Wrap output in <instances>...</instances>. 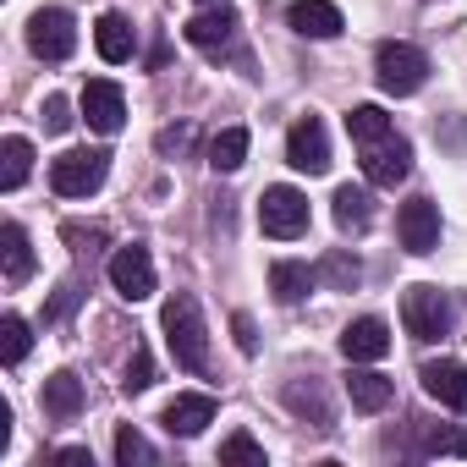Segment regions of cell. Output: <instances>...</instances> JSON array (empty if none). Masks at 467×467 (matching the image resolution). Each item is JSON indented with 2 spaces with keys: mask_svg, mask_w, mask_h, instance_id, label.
<instances>
[{
  "mask_svg": "<svg viewBox=\"0 0 467 467\" xmlns=\"http://www.w3.org/2000/svg\"><path fill=\"white\" fill-rule=\"evenodd\" d=\"M61 237H67L78 254H94L88 243H105V225H78V220H67V225H61Z\"/></svg>",
  "mask_w": 467,
  "mask_h": 467,
  "instance_id": "obj_33",
  "label": "cell"
},
{
  "mask_svg": "<svg viewBox=\"0 0 467 467\" xmlns=\"http://www.w3.org/2000/svg\"><path fill=\"white\" fill-rule=\"evenodd\" d=\"M187 143H192V132H187V127H165V132H160V154H182Z\"/></svg>",
  "mask_w": 467,
  "mask_h": 467,
  "instance_id": "obj_36",
  "label": "cell"
},
{
  "mask_svg": "<svg viewBox=\"0 0 467 467\" xmlns=\"http://www.w3.org/2000/svg\"><path fill=\"white\" fill-rule=\"evenodd\" d=\"M110 176V154L105 149H67L61 160H50V187L61 198H88L99 192Z\"/></svg>",
  "mask_w": 467,
  "mask_h": 467,
  "instance_id": "obj_3",
  "label": "cell"
},
{
  "mask_svg": "<svg viewBox=\"0 0 467 467\" xmlns=\"http://www.w3.org/2000/svg\"><path fill=\"white\" fill-rule=\"evenodd\" d=\"M451 319H456V314H451V303H445L440 286L418 281V286L401 292V325H407L412 341H440V336H451Z\"/></svg>",
  "mask_w": 467,
  "mask_h": 467,
  "instance_id": "obj_4",
  "label": "cell"
},
{
  "mask_svg": "<svg viewBox=\"0 0 467 467\" xmlns=\"http://www.w3.org/2000/svg\"><path fill=\"white\" fill-rule=\"evenodd\" d=\"M390 396H396V385H390L385 374H374V368H358V363H352V374H347V401H352L358 412H385V407H390Z\"/></svg>",
  "mask_w": 467,
  "mask_h": 467,
  "instance_id": "obj_19",
  "label": "cell"
},
{
  "mask_svg": "<svg viewBox=\"0 0 467 467\" xmlns=\"http://www.w3.org/2000/svg\"><path fill=\"white\" fill-rule=\"evenodd\" d=\"M160 330H165V347H171L176 368H187V374H203V368H209V330H203V308H198L192 292L165 297Z\"/></svg>",
  "mask_w": 467,
  "mask_h": 467,
  "instance_id": "obj_1",
  "label": "cell"
},
{
  "mask_svg": "<svg viewBox=\"0 0 467 467\" xmlns=\"http://www.w3.org/2000/svg\"><path fill=\"white\" fill-rule=\"evenodd\" d=\"M72 303H78V286H61V297H56V303L45 308V319H61V314H67Z\"/></svg>",
  "mask_w": 467,
  "mask_h": 467,
  "instance_id": "obj_38",
  "label": "cell"
},
{
  "mask_svg": "<svg viewBox=\"0 0 467 467\" xmlns=\"http://www.w3.org/2000/svg\"><path fill=\"white\" fill-rule=\"evenodd\" d=\"M286 165L303 176H325L330 171V132L319 116H297L286 132Z\"/></svg>",
  "mask_w": 467,
  "mask_h": 467,
  "instance_id": "obj_7",
  "label": "cell"
},
{
  "mask_svg": "<svg viewBox=\"0 0 467 467\" xmlns=\"http://www.w3.org/2000/svg\"><path fill=\"white\" fill-rule=\"evenodd\" d=\"M220 462H225V467H265V445H259L248 429H237V434L220 440Z\"/></svg>",
  "mask_w": 467,
  "mask_h": 467,
  "instance_id": "obj_28",
  "label": "cell"
},
{
  "mask_svg": "<svg viewBox=\"0 0 467 467\" xmlns=\"http://www.w3.org/2000/svg\"><path fill=\"white\" fill-rule=\"evenodd\" d=\"M330 203H336V225H341V231H368L374 203H368V192H363V187H352V182H347V187H336V198H330Z\"/></svg>",
  "mask_w": 467,
  "mask_h": 467,
  "instance_id": "obj_24",
  "label": "cell"
},
{
  "mask_svg": "<svg viewBox=\"0 0 467 467\" xmlns=\"http://www.w3.org/2000/svg\"><path fill=\"white\" fill-rule=\"evenodd\" d=\"M160 423H165L171 434H182V440H192V434H203V429L214 423V396H203V390H187V396H176V401H165V412H160Z\"/></svg>",
  "mask_w": 467,
  "mask_h": 467,
  "instance_id": "obj_14",
  "label": "cell"
},
{
  "mask_svg": "<svg viewBox=\"0 0 467 467\" xmlns=\"http://www.w3.org/2000/svg\"><path fill=\"white\" fill-rule=\"evenodd\" d=\"M418 379H423V390H429L440 407H451V412H467V363H456V358H440V363H423V368H418Z\"/></svg>",
  "mask_w": 467,
  "mask_h": 467,
  "instance_id": "obj_13",
  "label": "cell"
},
{
  "mask_svg": "<svg viewBox=\"0 0 467 467\" xmlns=\"http://www.w3.org/2000/svg\"><path fill=\"white\" fill-rule=\"evenodd\" d=\"M203 6H220V0H203Z\"/></svg>",
  "mask_w": 467,
  "mask_h": 467,
  "instance_id": "obj_39",
  "label": "cell"
},
{
  "mask_svg": "<svg viewBox=\"0 0 467 467\" xmlns=\"http://www.w3.org/2000/svg\"><path fill=\"white\" fill-rule=\"evenodd\" d=\"M358 154H363V176H368L374 187H396V182H407V171H412V143L396 138V132L363 143Z\"/></svg>",
  "mask_w": 467,
  "mask_h": 467,
  "instance_id": "obj_8",
  "label": "cell"
},
{
  "mask_svg": "<svg viewBox=\"0 0 467 467\" xmlns=\"http://www.w3.org/2000/svg\"><path fill=\"white\" fill-rule=\"evenodd\" d=\"M28 50H34L39 61H67V56L78 50V23H72V12L39 6V12L28 17Z\"/></svg>",
  "mask_w": 467,
  "mask_h": 467,
  "instance_id": "obj_6",
  "label": "cell"
},
{
  "mask_svg": "<svg viewBox=\"0 0 467 467\" xmlns=\"http://www.w3.org/2000/svg\"><path fill=\"white\" fill-rule=\"evenodd\" d=\"M56 462H61V467H94L88 445H67V451H56Z\"/></svg>",
  "mask_w": 467,
  "mask_h": 467,
  "instance_id": "obj_37",
  "label": "cell"
},
{
  "mask_svg": "<svg viewBox=\"0 0 467 467\" xmlns=\"http://www.w3.org/2000/svg\"><path fill=\"white\" fill-rule=\"evenodd\" d=\"M396 237H401V248L407 254H434L440 248V203L434 198H407L401 203V214H396Z\"/></svg>",
  "mask_w": 467,
  "mask_h": 467,
  "instance_id": "obj_9",
  "label": "cell"
},
{
  "mask_svg": "<svg viewBox=\"0 0 467 467\" xmlns=\"http://www.w3.org/2000/svg\"><path fill=\"white\" fill-rule=\"evenodd\" d=\"M231 330H237V347L243 352H259V336H254V319L248 314H231Z\"/></svg>",
  "mask_w": 467,
  "mask_h": 467,
  "instance_id": "obj_35",
  "label": "cell"
},
{
  "mask_svg": "<svg viewBox=\"0 0 467 467\" xmlns=\"http://www.w3.org/2000/svg\"><path fill=\"white\" fill-rule=\"evenodd\" d=\"M423 78H429V56H423L418 45L385 39V45L374 50V83H379L385 94L407 99V94H418V88H423Z\"/></svg>",
  "mask_w": 467,
  "mask_h": 467,
  "instance_id": "obj_2",
  "label": "cell"
},
{
  "mask_svg": "<svg viewBox=\"0 0 467 467\" xmlns=\"http://www.w3.org/2000/svg\"><path fill=\"white\" fill-rule=\"evenodd\" d=\"M83 121L94 127V132H121V121H127V94L110 83V78H88V88H83Z\"/></svg>",
  "mask_w": 467,
  "mask_h": 467,
  "instance_id": "obj_11",
  "label": "cell"
},
{
  "mask_svg": "<svg viewBox=\"0 0 467 467\" xmlns=\"http://www.w3.org/2000/svg\"><path fill=\"white\" fill-rule=\"evenodd\" d=\"M149 385H154V358H149V352L138 347V352L127 358V374H121V390H127V396H138V390H149Z\"/></svg>",
  "mask_w": 467,
  "mask_h": 467,
  "instance_id": "obj_31",
  "label": "cell"
},
{
  "mask_svg": "<svg viewBox=\"0 0 467 467\" xmlns=\"http://www.w3.org/2000/svg\"><path fill=\"white\" fill-rule=\"evenodd\" d=\"M243 160H248V127H225V132L209 143V171H214V176L243 171Z\"/></svg>",
  "mask_w": 467,
  "mask_h": 467,
  "instance_id": "obj_22",
  "label": "cell"
},
{
  "mask_svg": "<svg viewBox=\"0 0 467 467\" xmlns=\"http://www.w3.org/2000/svg\"><path fill=\"white\" fill-rule=\"evenodd\" d=\"M72 121H78V116H72V105H67L61 94H50V99H45V132H67Z\"/></svg>",
  "mask_w": 467,
  "mask_h": 467,
  "instance_id": "obj_34",
  "label": "cell"
},
{
  "mask_svg": "<svg viewBox=\"0 0 467 467\" xmlns=\"http://www.w3.org/2000/svg\"><path fill=\"white\" fill-rule=\"evenodd\" d=\"M259 225H265V237H281V243L303 237V231H308V198L297 187H265Z\"/></svg>",
  "mask_w": 467,
  "mask_h": 467,
  "instance_id": "obj_5",
  "label": "cell"
},
{
  "mask_svg": "<svg viewBox=\"0 0 467 467\" xmlns=\"http://www.w3.org/2000/svg\"><path fill=\"white\" fill-rule=\"evenodd\" d=\"M94 50H99V61H110V67L132 61V50H138V34H132V23H127L121 12H105V17L94 23Z\"/></svg>",
  "mask_w": 467,
  "mask_h": 467,
  "instance_id": "obj_17",
  "label": "cell"
},
{
  "mask_svg": "<svg viewBox=\"0 0 467 467\" xmlns=\"http://www.w3.org/2000/svg\"><path fill=\"white\" fill-rule=\"evenodd\" d=\"M347 132H352V143L363 149V143H374V138H385V132H396V127H390V116H385L379 105H352V110H347Z\"/></svg>",
  "mask_w": 467,
  "mask_h": 467,
  "instance_id": "obj_26",
  "label": "cell"
},
{
  "mask_svg": "<svg viewBox=\"0 0 467 467\" xmlns=\"http://www.w3.org/2000/svg\"><path fill=\"white\" fill-rule=\"evenodd\" d=\"M385 352H390V325H385V319L363 314V319H352V325L341 330V358H347V363H379Z\"/></svg>",
  "mask_w": 467,
  "mask_h": 467,
  "instance_id": "obj_12",
  "label": "cell"
},
{
  "mask_svg": "<svg viewBox=\"0 0 467 467\" xmlns=\"http://www.w3.org/2000/svg\"><path fill=\"white\" fill-rule=\"evenodd\" d=\"M116 462H121V467H149V462H154L149 440H143L132 423H121V429H116Z\"/></svg>",
  "mask_w": 467,
  "mask_h": 467,
  "instance_id": "obj_30",
  "label": "cell"
},
{
  "mask_svg": "<svg viewBox=\"0 0 467 467\" xmlns=\"http://www.w3.org/2000/svg\"><path fill=\"white\" fill-rule=\"evenodd\" d=\"M182 34H187V45H198V50H225L231 39H237V12H231L225 0H220V6H203Z\"/></svg>",
  "mask_w": 467,
  "mask_h": 467,
  "instance_id": "obj_16",
  "label": "cell"
},
{
  "mask_svg": "<svg viewBox=\"0 0 467 467\" xmlns=\"http://www.w3.org/2000/svg\"><path fill=\"white\" fill-rule=\"evenodd\" d=\"M0 270H6L12 286H23V281L34 275V248H28V231H23L17 220L0 225Z\"/></svg>",
  "mask_w": 467,
  "mask_h": 467,
  "instance_id": "obj_18",
  "label": "cell"
},
{
  "mask_svg": "<svg viewBox=\"0 0 467 467\" xmlns=\"http://www.w3.org/2000/svg\"><path fill=\"white\" fill-rule=\"evenodd\" d=\"M110 286L127 297V303H143V297H154V259H149V248H116L110 254Z\"/></svg>",
  "mask_w": 467,
  "mask_h": 467,
  "instance_id": "obj_10",
  "label": "cell"
},
{
  "mask_svg": "<svg viewBox=\"0 0 467 467\" xmlns=\"http://www.w3.org/2000/svg\"><path fill=\"white\" fill-rule=\"evenodd\" d=\"M39 401H45V412H50L56 423H72V418L83 412V379L61 368V374H50V379H45V390H39Z\"/></svg>",
  "mask_w": 467,
  "mask_h": 467,
  "instance_id": "obj_20",
  "label": "cell"
},
{
  "mask_svg": "<svg viewBox=\"0 0 467 467\" xmlns=\"http://www.w3.org/2000/svg\"><path fill=\"white\" fill-rule=\"evenodd\" d=\"M28 347H34L28 319H23V314H6V319H0V358H6V368H17V363L28 358Z\"/></svg>",
  "mask_w": 467,
  "mask_h": 467,
  "instance_id": "obj_27",
  "label": "cell"
},
{
  "mask_svg": "<svg viewBox=\"0 0 467 467\" xmlns=\"http://www.w3.org/2000/svg\"><path fill=\"white\" fill-rule=\"evenodd\" d=\"M286 407L297 412V418H308L314 412V429H330V407H325V390L308 379V385H286Z\"/></svg>",
  "mask_w": 467,
  "mask_h": 467,
  "instance_id": "obj_29",
  "label": "cell"
},
{
  "mask_svg": "<svg viewBox=\"0 0 467 467\" xmlns=\"http://www.w3.org/2000/svg\"><path fill=\"white\" fill-rule=\"evenodd\" d=\"M319 281H325V286H336V292H358V281H363V265H358L347 248H330V254L319 259Z\"/></svg>",
  "mask_w": 467,
  "mask_h": 467,
  "instance_id": "obj_25",
  "label": "cell"
},
{
  "mask_svg": "<svg viewBox=\"0 0 467 467\" xmlns=\"http://www.w3.org/2000/svg\"><path fill=\"white\" fill-rule=\"evenodd\" d=\"M314 281H319V270H308L303 259H275V265H270V292H275V303H303V297L314 292Z\"/></svg>",
  "mask_w": 467,
  "mask_h": 467,
  "instance_id": "obj_21",
  "label": "cell"
},
{
  "mask_svg": "<svg viewBox=\"0 0 467 467\" xmlns=\"http://www.w3.org/2000/svg\"><path fill=\"white\" fill-rule=\"evenodd\" d=\"M28 171H34V143L12 132L6 143H0V187H6V192H17V187L28 182Z\"/></svg>",
  "mask_w": 467,
  "mask_h": 467,
  "instance_id": "obj_23",
  "label": "cell"
},
{
  "mask_svg": "<svg viewBox=\"0 0 467 467\" xmlns=\"http://www.w3.org/2000/svg\"><path fill=\"white\" fill-rule=\"evenodd\" d=\"M423 451H434V456H467V429H429L423 434Z\"/></svg>",
  "mask_w": 467,
  "mask_h": 467,
  "instance_id": "obj_32",
  "label": "cell"
},
{
  "mask_svg": "<svg viewBox=\"0 0 467 467\" xmlns=\"http://www.w3.org/2000/svg\"><path fill=\"white\" fill-rule=\"evenodd\" d=\"M286 23H292V34H303V39H336V34L347 28V17H341L336 0H297V6L286 12Z\"/></svg>",
  "mask_w": 467,
  "mask_h": 467,
  "instance_id": "obj_15",
  "label": "cell"
}]
</instances>
